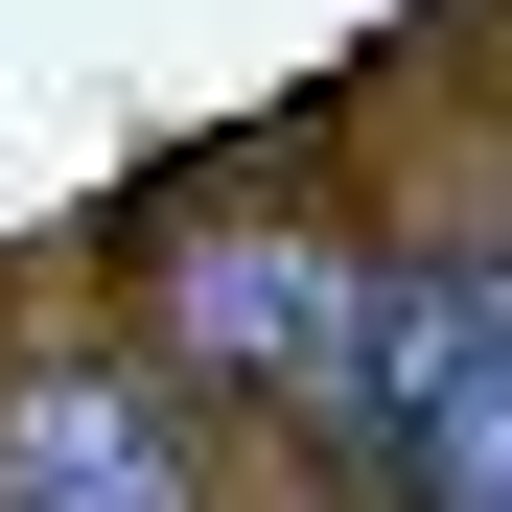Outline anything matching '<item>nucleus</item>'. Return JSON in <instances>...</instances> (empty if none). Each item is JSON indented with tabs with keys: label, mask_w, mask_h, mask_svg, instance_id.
Wrapping results in <instances>:
<instances>
[{
	"label": "nucleus",
	"mask_w": 512,
	"mask_h": 512,
	"mask_svg": "<svg viewBox=\"0 0 512 512\" xmlns=\"http://www.w3.org/2000/svg\"><path fill=\"white\" fill-rule=\"evenodd\" d=\"M163 303H187V350L256 373V396H303V373L373 350V280H350L326 233H187V256H163Z\"/></svg>",
	"instance_id": "obj_2"
},
{
	"label": "nucleus",
	"mask_w": 512,
	"mask_h": 512,
	"mask_svg": "<svg viewBox=\"0 0 512 512\" xmlns=\"http://www.w3.org/2000/svg\"><path fill=\"white\" fill-rule=\"evenodd\" d=\"M373 419H396L419 512H512V256L373 280Z\"/></svg>",
	"instance_id": "obj_1"
},
{
	"label": "nucleus",
	"mask_w": 512,
	"mask_h": 512,
	"mask_svg": "<svg viewBox=\"0 0 512 512\" xmlns=\"http://www.w3.org/2000/svg\"><path fill=\"white\" fill-rule=\"evenodd\" d=\"M0 512H187V443H163L140 373H0Z\"/></svg>",
	"instance_id": "obj_3"
}]
</instances>
